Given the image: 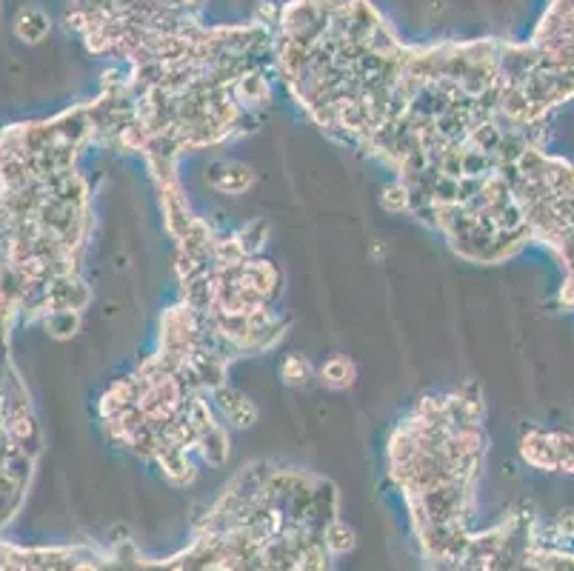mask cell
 <instances>
[{
  "label": "cell",
  "mask_w": 574,
  "mask_h": 571,
  "mask_svg": "<svg viewBox=\"0 0 574 571\" xmlns=\"http://www.w3.org/2000/svg\"><path fill=\"white\" fill-rule=\"evenodd\" d=\"M426 571H574V509L543 517L532 503H517Z\"/></svg>",
  "instance_id": "obj_5"
},
{
  "label": "cell",
  "mask_w": 574,
  "mask_h": 571,
  "mask_svg": "<svg viewBox=\"0 0 574 571\" xmlns=\"http://www.w3.org/2000/svg\"><path fill=\"white\" fill-rule=\"evenodd\" d=\"M46 329V335L55 337V340H72L78 335L80 326H83V312L78 309H60V312H52L40 323Z\"/></svg>",
  "instance_id": "obj_13"
},
{
  "label": "cell",
  "mask_w": 574,
  "mask_h": 571,
  "mask_svg": "<svg viewBox=\"0 0 574 571\" xmlns=\"http://www.w3.org/2000/svg\"><path fill=\"white\" fill-rule=\"evenodd\" d=\"M12 32L18 35L20 43L38 46L52 32V18L43 9H38V6H23L18 15H15V20H12Z\"/></svg>",
  "instance_id": "obj_11"
},
{
  "label": "cell",
  "mask_w": 574,
  "mask_h": 571,
  "mask_svg": "<svg viewBox=\"0 0 574 571\" xmlns=\"http://www.w3.org/2000/svg\"><path fill=\"white\" fill-rule=\"evenodd\" d=\"M380 206L392 215H412V192L403 180H392L389 186H383Z\"/></svg>",
  "instance_id": "obj_14"
},
{
  "label": "cell",
  "mask_w": 574,
  "mask_h": 571,
  "mask_svg": "<svg viewBox=\"0 0 574 571\" xmlns=\"http://www.w3.org/2000/svg\"><path fill=\"white\" fill-rule=\"evenodd\" d=\"M546 132L517 129L503 155V175L526 217L532 243L560 269L557 303L574 309V163L543 146Z\"/></svg>",
  "instance_id": "obj_4"
},
{
  "label": "cell",
  "mask_w": 574,
  "mask_h": 571,
  "mask_svg": "<svg viewBox=\"0 0 574 571\" xmlns=\"http://www.w3.org/2000/svg\"><path fill=\"white\" fill-rule=\"evenodd\" d=\"M209 397H212V406H215V412H218V417L223 420L226 429L246 432V429H252V426L258 423V406H255V400H252L249 394L232 389L229 383L215 389Z\"/></svg>",
  "instance_id": "obj_8"
},
{
  "label": "cell",
  "mask_w": 574,
  "mask_h": 571,
  "mask_svg": "<svg viewBox=\"0 0 574 571\" xmlns=\"http://www.w3.org/2000/svg\"><path fill=\"white\" fill-rule=\"evenodd\" d=\"M315 369L317 366H312V360H309V357L292 352V355H283L278 372H280V380H283L286 386H292V389H303V386H309V383H312Z\"/></svg>",
  "instance_id": "obj_12"
},
{
  "label": "cell",
  "mask_w": 574,
  "mask_h": 571,
  "mask_svg": "<svg viewBox=\"0 0 574 571\" xmlns=\"http://www.w3.org/2000/svg\"><path fill=\"white\" fill-rule=\"evenodd\" d=\"M206 183L218 195L240 197L246 195L249 189H255L258 175H255L252 166H246L240 160H215L212 166H206Z\"/></svg>",
  "instance_id": "obj_9"
},
{
  "label": "cell",
  "mask_w": 574,
  "mask_h": 571,
  "mask_svg": "<svg viewBox=\"0 0 574 571\" xmlns=\"http://www.w3.org/2000/svg\"><path fill=\"white\" fill-rule=\"evenodd\" d=\"M0 6H3V0H0Z\"/></svg>",
  "instance_id": "obj_15"
},
{
  "label": "cell",
  "mask_w": 574,
  "mask_h": 571,
  "mask_svg": "<svg viewBox=\"0 0 574 571\" xmlns=\"http://www.w3.org/2000/svg\"><path fill=\"white\" fill-rule=\"evenodd\" d=\"M40 426L9 352H0V532L15 523L38 469Z\"/></svg>",
  "instance_id": "obj_6"
},
{
  "label": "cell",
  "mask_w": 574,
  "mask_h": 571,
  "mask_svg": "<svg viewBox=\"0 0 574 571\" xmlns=\"http://www.w3.org/2000/svg\"><path fill=\"white\" fill-rule=\"evenodd\" d=\"M355 546L357 532L340 517L332 480L249 463L206 506L180 552H135L126 571H332Z\"/></svg>",
  "instance_id": "obj_2"
},
{
  "label": "cell",
  "mask_w": 574,
  "mask_h": 571,
  "mask_svg": "<svg viewBox=\"0 0 574 571\" xmlns=\"http://www.w3.org/2000/svg\"><path fill=\"white\" fill-rule=\"evenodd\" d=\"M315 380L329 392H349L357 383V366L352 357L332 355L315 369Z\"/></svg>",
  "instance_id": "obj_10"
},
{
  "label": "cell",
  "mask_w": 574,
  "mask_h": 571,
  "mask_svg": "<svg viewBox=\"0 0 574 571\" xmlns=\"http://www.w3.org/2000/svg\"><path fill=\"white\" fill-rule=\"evenodd\" d=\"M520 460L543 474H566L574 477V434L546 432V429H526L517 443Z\"/></svg>",
  "instance_id": "obj_7"
},
{
  "label": "cell",
  "mask_w": 574,
  "mask_h": 571,
  "mask_svg": "<svg viewBox=\"0 0 574 571\" xmlns=\"http://www.w3.org/2000/svg\"><path fill=\"white\" fill-rule=\"evenodd\" d=\"M486 463V400L477 383L423 394L389 434V480L403 494L423 569L455 557L475 532Z\"/></svg>",
  "instance_id": "obj_3"
},
{
  "label": "cell",
  "mask_w": 574,
  "mask_h": 571,
  "mask_svg": "<svg viewBox=\"0 0 574 571\" xmlns=\"http://www.w3.org/2000/svg\"><path fill=\"white\" fill-rule=\"evenodd\" d=\"M89 143L86 103L0 129V352H9L18 323L40 326L92 300L80 275L95 226L78 169Z\"/></svg>",
  "instance_id": "obj_1"
}]
</instances>
